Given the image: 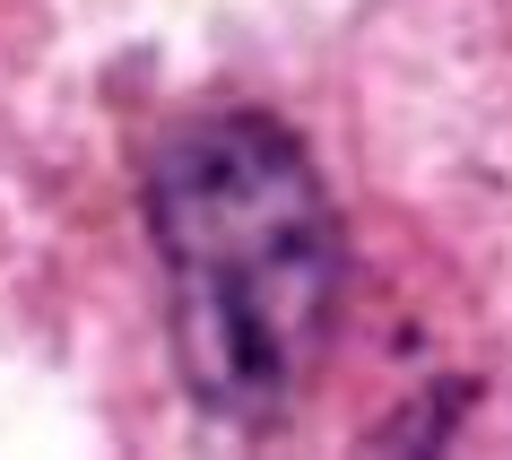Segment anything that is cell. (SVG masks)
<instances>
[{
    "label": "cell",
    "mask_w": 512,
    "mask_h": 460,
    "mask_svg": "<svg viewBox=\"0 0 512 460\" xmlns=\"http://www.w3.org/2000/svg\"><path fill=\"white\" fill-rule=\"evenodd\" d=\"M148 235L191 400L270 434L313 391L348 296V244L322 174L270 113H209L148 165Z\"/></svg>",
    "instance_id": "obj_1"
}]
</instances>
